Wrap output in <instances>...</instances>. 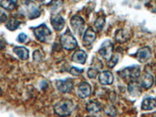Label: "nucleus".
I'll list each match as a JSON object with an SVG mask.
<instances>
[{
  "mask_svg": "<svg viewBox=\"0 0 156 117\" xmlns=\"http://www.w3.org/2000/svg\"><path fill=\"white\" fill-rule=\"evenodd\" d=\"M74 109V104L71 100H61L54 105V111L59 116L66 117L70 115Z\"/></svg>",
  "mask_w": 156,
  "mask_h": 117,
  "instance_id": "1",
  "label": "nucleus"
},
{
  "mask_svg": "<svg viewBox=\"0 0 156 117\" xmlns=\"http://www.w3.org/2000/svg\"><path fill=\"white\" fill-rule=\"evenodd\" d=\"M59 41L64 49L70 51L75 49L77 47V41L69 29H67L63 34H61Z\"/></svg>",
  "mask_w": 156,
  "mask_h": 117,
  "instance_id": "2",
  "label": "nucleus"
},
{
  "mask_svg": "<svg viewBox=\"0 0 156 117\" xmlns=\"http://www.w3.org/2000/svg\"><path fill=\"white\" fill-rule=\"evenodd\" d=\"M118 73L123 79L130 80L129 82L134 81L140 76V68L138 66H131L119 71Z\"/></svg>",
  "mask_w": 156,
  "mask_h": 117,
  "instance_id": "3",
  "label": "nucleus"
},
{
  "mask_svg": "<svg viewBox=\"0 0 156 117\" xmlns=\"http://www.w3.org/2000/svg\"><path fill=\"white\" fill-rule=\"evenodd\" d=\"M34 34L36 38L41 42H46L51 38V32L44 23L34 28Z\"/></svg>",
  "mask_w": 156,
  "mask_h": 117,
  "instance_id": "4",
  "label": "nucleus"
},
{
  "mask_svg": "<svg viewBox=\"0 0 156 117\" xmlns=\"http://www.w3.org/2000/svg\"><path fill=\"white\" fill-rule=\"evenodd\" d=\"M112 52H113V44L109 40L104 41L98 49V53L105 59H109L112 56Z\"/></svg>",
  "mask_w": 156,
  "mask_h": 117,
  "instance_id": "5",
  "label": "nucleus"
},
{
  "mask_svg": "<svg viewBox=\"0 0 156 117\" xmlns=\"http://www.w3.org/2000/svg\"><path fill=\"white\" fill-rule=\"evenodd\" d=\"M70 23L73 30L76 32V34H81L83 28H84V25H85V21L81 16H78V15L72 16L70 20Z\"/></svg>",
  "mask_w": 156,
  "mask_h": 117,
  "instance_id": "6",
  "label": "nucleus"
},
{
  "mask_svg": "<svg viewBox=\"0 0 156 117\" xmlns=\"http://www.w3.org/2000/svg\"><path fill=\"white\" fill-rule=\"evenodd\" d=\"M135 58L141 63H144L147 62L151 56V50L147 46L142 47L137 50L135 53Z\"/></svg>",
  "mask_w": 156,
  "mask_h": 117,
  "instance_id": "7",
  "label": "nucleus"
},
{
  "mask_svg": "<svg viewBox=\"0 0 156 117\" xmlns=\"http://www.w3.org/2000/svg\"><path fill=\"white\" fill-rule=\"evenodd\" d=\"M56 87L60 92L69 93L73 89V82L70 78H66L64 80H58L56 82Z\"/></svg>",
  "mask_w": 156,
  "mask_h": 117,
  "instance_id": "8",
  "label": "nucleus"
},
{
  "mask_svg": "<svg viewBox=\"0 0 156 117\" xmlns=\"http://www.w3.org/2000/svg\"><path fill=\"white\" fill-rule=\"evenodd\" d=\"M130 37H131L130 32L126 29H119L115 31V39L118 43L122 44L126 42L130 39Z\"/></svg>",
  "mask_w": 156,
  "mask_h": 117,
  "instance_id": "9",
  "label": "nucleus"
},
{
  "mask_svg": "<svg viewBox=\"0 0 156 117\" xmlns=\"http://www.w3.org/2000/svg\"><path fill=\"white\" fill-rule=\"evenodd\" d=\"M77 93L79 97H80L81 98H87L91 94V86H90V84L88 82H82L78 86Z\"/></svg>",
  "mask_w": 156,
  "mask_h": 117,
  "instance_id": "10",
  "label": "nucleus"
},
{
  "mask_svg": "<svg viewBox=\"0 0 156 117\" xmlns=\"http://www.w3.org/2000/svg\"><path fill=\"white\" fill-rule=\"evenodd\" d=\"M114 80V76L112 72L105 70L101 72L98 76V80L102 85H110L112 84Z\"/></svg>",
  "mask_w": 156,
  "mask_h": 117,
  "instance_id": "11",
  "label": "nucleus"
},
{
  "mask_svg": "<svg viewBox=\"0 0 156 117\" xmlns=\"http://www.w3.org/2000/svg\"><path fill=\"white\" fill-rule=\"evenodd\" d=\"M96 39V33L91 28H87L85 30L84 34H83V44L84 46H87V45H90L92 44Z\"/></svg>",
  "mask_w": 156,
  "mask_h": 117,
  "instance_id": "12",
  "label": "nucleus"
},
{
  "mask_svg": "<svg viewBox=\"0 0 156 117\" xmlns=\"http://www.w3.org/2000/svg\"><path fill=\"white\" fill-rule=\"evenodd\" d=\"M51 26L53 27V28L55 30L60 31L63 29L64 26H65V20L62 18V16H61L60 15L56 14L51 16Z\"/></svg>",
  "mask_w": 156,
  "mask_h": 117,
  "instance_id": "13",
  "label": "nucleus"
},
{
  "mask_svg": "<svg viewBox=\"0 0 156 117\" xmlns=\"http://www.w3.org/2000/svg\"><path fill=\"white\" fill-rule=\"evenodd\" d=\"M140 85L141 87L148 89L152 87L154 83V77L149 73H145L142 75L140 80Z\"/></svg>",
  "mask_w": 156,
  "mask_h": 117,
  "instance_id": "14",
  "label": "nucleus"
},
{
  "mask_svg": "<svg viewBox=\"0 0 156 117\" xmlns=\"http://www.w3.org/2000/svg\"><path fill=\"white\" fill-rule=\"evenodd\" d=\"M87 55L85 51L81 49L76 50L72 55V60L74 62L80 64H84L87 60Z\"/></svg>",
  "mask_w": 156,
  "mask_h": 117,
  "instance_id": "15",
  "label": "nucleus"
},
{
  "mask_svg": "<svg viewBox=\"0 0 156 117\" xmlns=\"http://www.w3.org/2000/svg\"><path fill=\"white\" fill-rule=\"evenodd\" d=\"M154 108H156V99L154 98H146L142 101L141 108L144 111L152 110Z\"/></svg>",
  "mask_w": 156,
  "mask_h": 117,
  "instance_id": "16",
  "label": "nucleus"
},
{
  "mask_svg": "<svg viewBox=\"0 0 156 117\" xmlns=\"http://www.w3.org/2000/svg\"><path fill=\"white\" fill-rule=\"evenodd\" d=\"M128 91L132 96H139L141 93V87L140 83H137L136 80L129 82L128 85Z\"/></svg>",
  "mask_w": 156,
  "mask_h": 117,
  "instance_id": "17",
  "label": "nucleus"
},
{
  "mask_svg": "<svg viewBox=\"0 0 156 117\" xmlns=\"http://www.w3.org/2000/svg\"><path fill=\"white\" fill-rule=\"evenodd\" d=\"M14 53L22 60H27L29 58V51L23 46H16L13 48Z\"/></svg>",
  "mask_w": 156,
  "mask_h": 117,
  "instance_id": "18",
  "label": "nucleus"
},
{
  "mask_svg": "<svg viewBox=\"0 0 156 117\" xmlns=\"http://www.w3.org/2000/svg\"><path fill=\"white\" fill-rule=\"evenodd\" d=\"M86 109H87V112L90 114H97L101 111V105L98 101H90L87 104V106H86Z\"/></svg>",
  "mask_w": 156,
  "mask_h": 117,
  "instance_id": "19",
  "label": "nucleus"
},
{
  "mask_svg": "<svg viewBox=\"0 0 156 117\" xmlns=\"http://www.w3.org/2000/svg\"><path fill=\"white\" fill-rule=\"evenodd\" d=\"M29 6L30 7L28 8V17L31 20L38 17L41 14L40 9L38 7H36L34 4H30V2H29Z\"/></svg>",
  "mask_w": 156,
  "mask_h": 117,
  "instance_id": "20",
  "label": "nucleus"
},
{
  "mask_svg": "<svg viewBox=\"0 0 156 117\" xmlns=\"http://www.w3.org/2000/svg\"><path fill=\"white\" fill-rule=\"evenodd\" d=\"M21 24V21L16 18H10L7 20V23L5 24V27L9 30H15L19 27L20 25Z\"/></svg>",
  "mask_w": 156,
  "mask_h": 117,
  "instance_id": "21",
  "label": "nucleus"
},
{
  "mask_svg": "<svg viewBox=\"0 0 156 117\" xmlns=\"http://www.w3.org/2000/svg\"><path fill=\"white\" fill-rule=\"evenodd\" d=\"M16 1H0V6L7 10H12L16 6Z\"/></svg>",
  "mask_w": 156,
  "mask_h": 117,
  "instance_id": "22",
  "label": "nucleus"
},
{
  "mask_svg": "<svg viewBox=\"0 0 156 117\" xmlns=\"http://www.w3.org/2000/svg\"><path fill=\"white\" fill-rule=\"evenodd\" d=\"M105 19L104 16H98L94 22V27L97 30H101L105 26Z\"/></svg>",
  "mask_w": 156,
  "mask_h": 117,
  "instance_id": "23",
  "label": "nucleus"
},
{
  "mask_svg": "<svg viewBox=\"0 0 156 117\" xmlns=\"http://www.w3.org/2000/svg\"><path fill=\"white\" fill-rule=\"evenodd\" d=\"M119 55H112L111 58L108 59V66L110 68H112L114 67V66H115L117 64V62H118V61H119Z\"/></svg>",
  "mask_w": 156,
  "mask_h": 117,
  "instance_id": "24",
  "label": "nucleus"
},
{
  "mask_svg": "<svg viewBox=\"0 0 156 117\" xmlns=\"http://www.w3.org/2000/svg\"><path fill=\"white\" fill-rule=\"evenodd\" d=\"M98 74V69L97 68L90 67L87 70V76L91 79H94Z\"/></svg>",
  "mask_w": 156,
  "mask_h": 117,
  "instance_id": "25",
  "label": "nucleus"
},
{
  "mask_svg": "<svg viewBox=\"0 0 156 117\" xmlns=\"http://www.w3.org/2000/svg\"><path fill=\"white\" fill-rule=\"evenodd\" d=\"M43 57H44V54L41 50H35L33 53V58H34V60L37 61V62L41 61Z\"/></svg>",
  "mask_w": 156,
  "mask_h": 117,
  "instance_id": "26",
  "label": "nucleus"
},
{
  "mask_svg": "<svg viewBox=\"0 0 156 117\" xmlns=\"http://www.w3.org/2000/svg\"><path fill=\"white\" fill-rule=\"evenodd\" d=\"M83 72V69H80V68L75 67V66H73L69 69V73L73 76H79V75L81 74Z\"/></svg>",
  "mask_w": 156,
  "mask_h": 117,
  "instance_id": "27",
  "label": "nucleus"
},
{
  "mask_svg": "<svg viewBox=\"0 0 156 117\" xmlns=\"http://www.w3.org/2000/svg\"><path fill=\"white\" fill-rule=\"evenodd\" d=\"M27 36L24 33L20 34L17 37V41L20 43H25L27 41Z\"/></svg>",
  "mask_w": 156,
  "mask_h": 117,
  "instance_id": "28",
  "label": "nucleus"
},
{
  "mask_svg": "<svg viewBox=\"0 0 156 117\" xmlns=\"http://www.w3.org/2000/svg\"><path fill=\"white\" fill-rule=\"evenodd\" d=\"M7 20V15L5 14V12L0 9V23H3Z\"/></svg>",
  "mask_w": 156,
  "mask_h": 117,
  "instance_id": "29",
  "label": "nucleus"
}]
</instances>
